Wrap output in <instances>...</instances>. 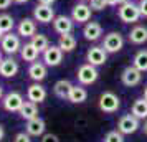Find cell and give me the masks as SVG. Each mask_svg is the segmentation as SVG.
I'll return each instance as SVG.
<instances>
[{
    "instance_id": "29",
    "label": "cell",
    "mask_w": 147,
    "mask_h": 142,
    "mask_svg": "<svg viewBox=\"0 0 147 142\" xmlns=\"http://www.w3.org/2000/svg\"><path fill=\"white\" fill-rule=\"evenodd\" d=\"M15 28V18L8 13H0V30L3 33H8Z\"/></svg>"
},
{
    "instance_id": "14",
    "label": "cell",
    "mask_w": 147,
    "mask_h": 142,
    "mask_svg": "<svg viewBox=\"0 0 147 142\" xmlns=\"http://www.w3.org/2000/svg\"><path fill=\"white\" fill-rule=\"evenodd\" d=\"M17 33L22 38H32L36 33V20L35 18H23L17 25Z\"/></svg>"
},
{
    "instance_id": "20",
    "label": "cell",
    "mask_w": 147,
    "mask_h": 142,
    "mask_svg": "<svg viewBox=\"0 0 147 142\" xmlns=\"http://www.w3.org/2000/svg\"><path fill=\"white\" fill-rule=\"evenodd\" d=\"M129 41L134 45H142L147 41V27L144 25H136L129 32Z\"/></svg>"
},
{
    "instance_id": "22",
    "label": "cell",
    "mask_w": 147,
    "mask_h": 142,
    "mask_svg": "<svg viewBox=\"0 0 147 142\" xmlns=\"http://www.w3.org/2000/svg\"><path fill=\"white\" fill-rule=\"evenodd\" d=\"M71 88H73V83L71 81H68V79H60V81L55 83L53 93H55V96L60 98V99H68Z\"/></svg>"
},
{
    "instance_id": "1",
    "label": "cell",
    "mask_w": 147,
    "mask_h": 142,
    "mask_svg": "<svg viewBox=\"0 0 147 142\" xmlns=\"http://www.w3.org/2000/svg\"><path fill=\"white\" fill-rule=\"evenodd\" d=\"M117 17H119V20L122 23H136V22H139V18L142 17L139 3L126 2V3L117 5Z\"/></svg>"
},
{
    "instance_id": "28",
    "label": "cell",
    "mask_w": 147,
    "mask_h": 142,
    "mask_svg": "<svg viewBox=\"0 0 147 142\" xmlns=\"http://www.w3.org/2000/svg\"><path fill=\"white\" fill-rule=\"evenodd\" d=\"M132 65L139 71H147V50H140V51H137L136 53V56H134L132 60Z\"/></svg>"
},
{
    "instance_id": "30",
    "label": "cell",
    "mask_w": 147,
    "mask_h": 142,
    "mask_svg": "<svg viewBox=\"0 0 147 142\" xmlns=\"http://www.w3.org/2000/svg\"><path fill=\"white\" fill-rule=\"evenodd\" d=\"M104 142H124V134L119 131H111L104 135Z\"/></svg>"
},
{
    "instance_id": "7",
    "label": "cell",
    "mask_w": 147,
    "mask_h": 142,
    "mask_svg": "<svg viewBox=\"0 0 147 142\" xmlns=\"http://www.w3.org/2000/svg\"><path fill=\"white\" fill-rule=\"evenodd\" d=\"M121 81H122V84L127 86V88L137 86V84L142 81V71H139L134 65H131V66L124 68V71H122V75H121Z\"/></svg>"
},
{
    "instance_id": "23",
    "label": "cell",
    "mask_w": 147,
    "mask_h": 142,
    "mask_svg": "<svg viewBox=\"0 0 147 142\" xmlns=\"http://www.w3.org/2000/svg\"><path fill=\"white\" fill-rule=\"evenodd\" d=\"M58 46L65 51V53H69L76 48V38H74L73 33H63L60 35L58 38Z\"/></svg>"
},
{
    "instance_id": "11",
    "label": "cell",
    "mask_w": 147,
    "mask_h": 142,
    "mask_svg": "<svg viewBox=\"0 0 147 142\" xmlns=\"http://www.w3.org/2000/svg\"><path fill=\"white\" fill-rule=\"evenodd\" d=\"M139 129V119L132 114H126L122 116L117 122V131L122 132V134H134L136 131Z\"/></svg>"
},
{
    "instance_id": "32",
    "label": "cell",
    "mask_w": 147,
    "mask_h": 142,
    "mask_svg": "<svg viewBox=\"0 0 147 142\" xmlns=\"http://www.w3.org/2000/svg\"><path fill=\"white\" fill-rule=\"evenodd\" d=\"M13 142H32V135L28 134V132H18V134L15 135Z\"/></svg>"
},
{
    "instance_id": "46",
    "label": "cell",
    "mask_w": 147,
    "mask_h": 142,
    "mask_svg": "<svg viewBox=\"0 0 147 142\" xmlns=\"http://www.w3.org/2000/svg\"><path fill=\"white\" fill-rule=\"evenodd\" d=\"M80 2H89V0H80Z\"/></svg>"
},
{
    "instance_id": "44",
    "label": "cell",
    "mask_w": 147,
    "mask_h": 142,
    "mask_svg": "<svg viewBox=\"0 0 147 142\" xmlns=\"http://www.w3.org/2000/svg\"><path fill=\"white\" fill-rule=\"evenodd\" d=\"M2 53H3V51L0 50V63H2V60H3V56H2Z\"/></svg>"
},
{
    "instance_id": "18",
    "label": "cell",
    "mask_w": 147,
    "mask_h": 142,
    "mask_svg": "<svg viewBox=\"0 0 147 142\" xmlns=\"http://www.w3.org/2000/svg\"><path fill=\"white\" fill-rule=\"evenodd\" d=\"M48 71H47V65L45 63H40V61H33L30 68H28V76L33 79L35 83H40L47 78Z\"/></svg>"
},
{
    "instance_id": "8",
    "label": "cell",
    "mask_w": 147,
    "mask_h": 142,
    "mask_svg": "<svg viewBox=\"0 0 147 142\" xmlns=\"http://www.w3.org/2000/svg\"><path fill=\"white\" fill-rule=\"evenodd\" d=\"M63 50L58 45H50V46L43 51V63L47 66H58L63 61Z\"/></svg>"
},
{
    "instance_id": "37",
    "label": "cell",
    "mask_w": 147,
    "mask_h": 142,
    "mask_svg": "<svg viewBox=\"0 0 147 142\" xmlns=\"http://www.w3.org/2000/svg\"><path fill=\"white\" fill-rule=\"evenodd\" d=\"M106 2H107V7H116V5H119L117 0H106Z\"/></svg>"
},
{
    "instance_id": "4",
    "label": "cell",
    "mask_w": 147,
    "mask_h": 142,
    "mask_svg": "<svg viewBox=\"0 0 147 142\" xmlns=\"http://www.w3.org/2000/svg\"><path fill=\"white\" fill-rule=\"evenodd\" d=\"M101 46L104 48L107 53H117V51H121L122 46H124V38H122V35H121L119 32H109V33L104 36Z\"/></svg>"
},
{
    "instance_id": "40",
    "label": "cell",
    "mask_w": 147,
    "mask_h": 142,
    "mask_svg": "<svg viewBox=\"0 0 147 142\" xmlns=\"http://www.w3.org/2000/svg\"><path fill=\"white\" fill-rule=\"evenodd\" d=\"M3 99V88H2V84H0V101Z\"/></svg>"
},
{
    "instance_id": "21",
    "label": "cell",
    "mask_w": 147,
    "mask_h": 142,
    "mask_svg": "<svg viewBox=\"0 0 147 142\" xmlns=\"http://www.w3.org/2000/svg\"><path fill=\"white\" fill-rule=\"evenodd\" d=\"M88 99V91L83 88V84H73V88L69 91L68 96V101L73 102V104H81Z\"/></svg>"
},
{
    "instance_id": "38",
    "label": "cell",
    "mask_w": 147,
    "mask_h": 142,
    "mask_svg": "<svg viewBox=\"0 0 147 142\" xmlns=\"http://www.w3.org/2000/svg\"><path fill=\"white\" fill-rule=\"evenodd\" d=\"M5 137V129H3V126L0 124V142H2V139Z\"/></svg>"
},
{
    "instance_id": "5",
    "label": "cell",
    "mask_w": 147,
    "mask_h": 142,
    "mask_svg": "<svg viewBox=\"0 0 147 142\" xmlns=\"http://www.w3.org/2000/svg\"><path fill=\"white\" fill-rule=\"evenodd\" d=\"M121 106V99L117 94H114L111 91H106V93H102L99 98V109L102 112H116Z\"/></svg>"
},
{
    "instance_id": "45",
    "label": "cell",
    "mask_w": 147,
    "mask_h": 142,
    "mask_svg": "<svg viewBox=\"0 0 147 142\" xmlns=\"http://www.w3.org/2000/svg\"><path fill=\"white\" fill-rule=\"evenodd\" d=\"M3 35H5V33H3V32H2V30H0V40H2V36H3Z\"/></svg>"
},
{
    "instance_id": "26",
    "label": "cell",
    "mask_w": 147,
    "mask_h": 142,
    "mask_svg": "<svg viewBox=\"0 0 147 142\" xmlns=\"http://www.w3.org/2000/svg\"><path fill=\"white\" fill-rule=\"evenodd\" d=\"M131 114L136 116L137 119H147V101L144 98H140V99H136L132 104V108H131Z\"/></svg>"
},
{
    "instance_id": "31",
    "label": "cell",
    "mask_w": 147,
    "mask_h": 142,
    "mask_svg": "<svg viewBox=\"0 0 147 142\" xmlns=\"http://www.w3.org/2000/svg\"><path fill=\"white\" fill-rule=\"evenodd\" d=\"M89 7L93 8L94 12H101L107 7V2L106 0H89Z\"/></svg>"
},
{
    "instance_id": "16",
    "label": "cell",
    "mask_w": 147,
    "mask_h": 142,
    "mask_svg": "<svg viewBox=\"0 0 147 142\" xmlns=\"http://www.w3.org/2000/svg\"><path fill=\"white\" fill-rule=\"evenodd\" d=\"M18 69H20L18 61H15L12 56L3 58L0 63V76H3V78H13L18 73Z\"/></svg>"
},
{
    "instance_id": "12",
    "label": "cell",
    "mask_w": 147,
    "mask_h": 142,
    "mask_svg": "<svg viewBox=\"0 0 147 142\" xmlns=\"http://www.w3.org/2000/svg\"><path fill=\"white\" fill-rule=\"evenodd\" d=\"M53 23V28L55 32L58 35H63V33H73V28H74V20L68 15H58L55 17V20L51 22Z\"/></svg>"
},
{
    "instance_id": "27",
    "label": "cell",
    "mask_w": 147,
    "mask_h": 142,
    "mask_svg": "<svg viewBox=\"0 0 147 142\" xmlns=\"http://www.w3.org/2000/svg\"><path fill=\"white\" fill-rule=\"evenodd\" d=\"M30 43H32L40 53H43V51L50 46V40H48L47 35H43V33H35L33 36L30 38Z\"/></svg>"
},
{
    "instance_id": "33",
    "label": "cell",
    "mask_w": 147,
    "mask_h": 142,
    "mask_svg": "<svg viewBox=\"0 0 147 142\" xmlns=\"http://www.w3.org/2000/svg\"><path fill=\"white\" fill-rule=\"evenodd\" d=\"M41 142H60V139H58V135L55 134H43L41 135Z\"/></svg>"
},
{
    "instance_id": "42",
    "label": "cell",
    "mask_w": 147,
    "mask_h": 142,
    "mask_svg": "<svg viewBox=\"0 0 147 142\" xmlns=\"http://www.w3.org/2000/svg\"><path fill=\"white\" fill-rule=\"evenodd\" d=\"M142 129H144V134H146V135H147V121H146V122H144V127H142Z\"/></svg>"
},
{
    "instance_id": "13",
    "label": "cell",
    "mask_w": 147,
    "mask_h": 142,
    "mask_svg": "<svg viewBox=\"0 0 147 142\" xmlns=\"http://www.w3.org/2000/svg\"><path fill=\"white\" fill-rule=\"evenodd\" d=\"M55 10L51 8V5H43V3H38L33 10V18L40 23H50V22L55 20Z\"/></svg>"
},
{
    "instance_id": "10",
    "label": "cell",
    "mask_w": 147,
    "mask_h": 142,
    "mask_svg": "<svg viewBox=\"0 0 147 142\" xmlns=\"http://www.w3.org/2000/svg\"><path fill=\"white\" fill-rule=\"evenodd\" d=\"M86 61L93 66H102L107 61V51L102 46H91L86 51Z\"/></svg>"
},
{
    "instance_id": "25",
    "label": "cell",
    "mask_w": 147,
    "mask_h": 142,
    "mask_svg": "<svg viewBox=\"0 0 147 142\" xmlns=\"http://www.w3.org/2000/svg\"><path fill=\"white\" fill-rule=\"evenodd\" d=\"M18 114H20L22 119H25V121H30V119H33L38 116V108H36V104L32 101H25L23 102V106L20 108L18 111Z\"/></svg>"
},
{
    "instance_id": "24",
    "label": "cell",
    "mask_w": 147,
    "mask_h": 142,
    "mask_svg": "<svg viewBox=\"0 0 147 142\" xmlns=\"http://www.w3.org/2000/svg\"><path fill=\"white\" fill-rule=\"evenodd\" d=\"M38 55H40V51L36 50V48L28 41V43H25V45H22V50H20V56L23 61H28V63H33V61H36V58H38Z\"/></svg>"
},
{
    "instance_id": "9",
    "label": "cell",
    "mask_w": 147,
    "mask_h": 142,
    "mask_svg": "<svg viewBox=\"0 0 147 142\" xmlns=\"http://www.w3.org/2000/svg\"><path fill=\"white\" fill-rule=\"evenodd\" d=\"M91 12H93V8L86 2H80L71 10V18L74 20V23H88L91 20Z\"/></svg>"
},
{
    "instance_id": "19",
    "label": "cell",
    "mask_w": 147,
    "mask_h": 142,
    "mask_svg": "<svg viewBox=\"0 0 147 142\" xmlns=\"http://www.w3.org/2000/svg\"><path fill=\"white\" fill-rule=\"evenodd\" d=\"M45 129H47V124L45 121L41 119V117H33V119H30L27 121V132L32 137H38V135H43L45 134Z\"/></svg>"
},
{
    "instance_id": "41",
    "label": "cell",
    "mask_w": 147,
    "mask_h": 142,
    "mask_svg": "<svg viewBox=\"0 0 147 142\" xmlns=\"http://www.w3.org/2000/svg\"><path fill=\"white\" fill-rule=\"evenodd\" d=\"M142 98H144V99H146V101H147V86H146V88H144V96H142Z\"/></svg>"
},
{
    "instance_id": "43",
    "label": "cell",
    "mask_w": 147,
    "mask_h": 142,
    "mask_svg": "<svg viewBox=\"0 0 147 142\" xmlns=\"http://www.w3.org/2000/svg\"><path fill=\"white\" fill-rule=\"evenodd\" d=\"M126 2H131V0H117V3H119V5H121V3H126Z\"/></svg>"
},
{
    "instance_id": "3",
    "label": "cell",
    "mask_w": 147,
    "mask_h": 142,
    "mask_svg": "<svg viewBox=\"0 0 147 142\" xmlns=\"http://www.w3.org/2000/svg\"><path fill=\"white\" fill-rule=\"evenodd\" d=\"M76 78H78L80 84L88 86V84H93V83H96V79L99 78V73H98L96 66L89 65V63H84V65H81V66L78 68Z\"/></svg>"
},
{
    "instance_id": "15",
    "label": "cell",
    "mask_w": 147,
    "mask_h": 142,
    "mask_svg": "<svg viewBox=\"0 0 147 142\" xmlns=\"http://www.w3.org/2000/svg\"><path fill=\"white\" fill-rule=\"evenodd\" d=\"M27 98L28 101L35 102V104H40V102H43L47 99V89L43 88L40 83H33L27 89Z\"/></svg>"
},
{
    "instance_id": "34",
    "label": "cell",
    "mask_w": 147,
    "mask_h": 142,
    "mask_svg": "<svg viewBox=\"0 0 147 142\" xmlns=\"http://www.w3.org/2000/svg\"><path fill=\"white\" fill-rule=\"evenodd\" d=\"M139 8H140V15L147 18V0H139Z\"/></svg>"
},
{
    "instance_id": "36",
    "label": "cell",
    "mask_w": 147,
    "mask_h": 142,
    "mask_svg": "<svg viewBox=\"0 0 147 142\" xmlns=\"http://www.w3.org/2000/svg\"><path fill=\"white\" fill-rule=\"evenodd\" d=\"M56 0H38V3H43V5H53Z\"/></svg>"
},
{
    "instance_id": "39",
    "label": "cell",
    "mask_w": 147,
    "mask_h": 142,
    "mask_svg": "<svg viewBox=\"0 0 147 142\" xmlns=\"http://www.w3.org/2000/svg\"><path fill=\"white\" fill-rule=\"evenodd\" d=\"M13 2H15V3H20V5H22V3H27V2H30V0H13Z\"/></svg>"
},
{
    "instance_id": "6",
    "label": "cell",
    "mask_w": 147,
    "mask_h": 142,
    "mask_svg": "<svg viewBox=\"0 0 147 142\" xmlns=\"http://www.w3.org/2000/svg\"><path fill=\"white\" fill-rule=\"evenodd\" d=\"M23 96L18 93V91H10L8 94L3 96L2 99V104H3V109L8 111V112H18L20 108L23 106Z\"/></svg>"
},
{
    "instance_id": "2",
    "label": "cell",
    "mask_w": 147,
    "mask_h": 142,
    "mask_svg": "<svg viewBox=\"0 0 147 142\" xmlns=\"http://www.w3.org/2000/svg\"><path fill=\"white\" fill-rule=\"evenodd\" d=\"M0 50L8 56H13L15 53H20L22 50V41H20V35H15L13 32H8L2 36L0 40Z\"/></svg>"
},
{
    "instance_id": "35",
    "label": "cell",
    "mask_w": 147,
    "mask_h": 142,
    "mask_svg": "<svg viewBox=\"0 0 147 142\" xmlns=\"http://www.w3.org/2000/svg\"><path fill=\"white\" fill-rule=\"evenodd\" d=\"M13 0H0V10H7L10 5H12Z\"/></svg>"
},
{
    "instance_id": "17",
    "label": "cell",
    "mask_w": 147,
    "mask_h": 142,
    "mask_svg": "<svg viewBox=\"0 0 147 142\" xmlns=\"http://www.w3.org/2000/svg\"><path fill=\"white\" fill-rule=\"evenodd\" d=\"M83 35L88 41H98L102 35V27L98 22H88V23H84Z\"/></svg>"
}]
</instances>
